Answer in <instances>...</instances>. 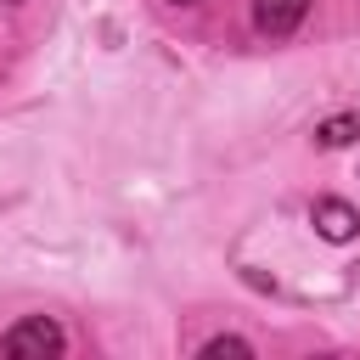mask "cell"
Returning a JSON list of instances; mask_svg holds the SVG:
<instances>
[{
    "label": "cell",
    "mask_w": 360,
    "mask_h": 360,
    "mask_svg": "<svg viewBox=\"0 0 360 360\" xmlns=\"http://www.w3.org/2000/svg\"><path fill=\"white\" fill-rule=\"evenodd\" d=\"M0 349L17 354V360H22V354H39V360H45V354H62V326L45 321V315H28V321H17V326L6 332Z\"/></svg>",
    "instance_id": "6da1fadb"
},
{
    "label": "cell",
    "mask_w": 360,
    "mask_h": 360,
    "mask_svg": "<svg viewBox=\"0 0 360 360\" xmlns=\"http://www.w3.org/2000/svg\"><path fill=\"white\" fill-rule=\"evenodd\" d=\"M304 11H309V0H253V22H259V34H270V39L292 34V28L304 22Z\"/></svg>",
    "instance_id": "7a4b0ae2"
},
{
    "label": "cell",
    "mask_w": 360,
    "mask_h": 360,
    "mask_svg": "<svg viewBox=\"0 0 360 360\" xmlns=\"http://www.w3.org/2000/svg\"><path fill=\"white\" fill-rule=\"evenodd\" d=\"M309 219H315V231H321L326 242H349V236L360 231V214H354L349 202H338V197H321V202L309 208Z\"/></svg>",
    "instance_id": "3957f363"
},
{
    "label": "cell",
    "mask_w": 360,
    "mask_h": 360,
    "mask_svg": "<svg viewBox=\"0 0 360 360\" xmlns=\"http://www.w3.org/2000/svg\"><path fill=\"white\" fill-rule=\"evenodd\" d=\"M354 135H360V118H349V112H338V118H326V124L315 129V141H321V146H349Z\"/></svg>",
    "instance_id": "277c9868"
},
{
    "label": "cell",
    "mask_w": 360,
    "mask_h": 360,
    "mask_svg": "<svg viewBox=\"0 0 360 360\" xmlns=\"http://www.w3.org/2000/svg\"><path fill=\"white\" fill-rule=\"evenodd\" d=\"M202 354H208V360H219V354H248V343H242V338H214V343H202Z\"/></svg>",
    "instance_id": "5b68a950"
},
{
    "label": "cell",
    "mask_w": 360,
    "mask_h": 360,
    "mask_svg": "<svg viewBox=\"0 0 360 360\" xmlns=\"http://www.w3.org/2000/svg\"><path fill=\"white\" fill-rule=\"evenodd\" d=\"M174 6H191V0H174Z\"/></svg>",
    "instance_id": "8992f818"
}]
</instances>
